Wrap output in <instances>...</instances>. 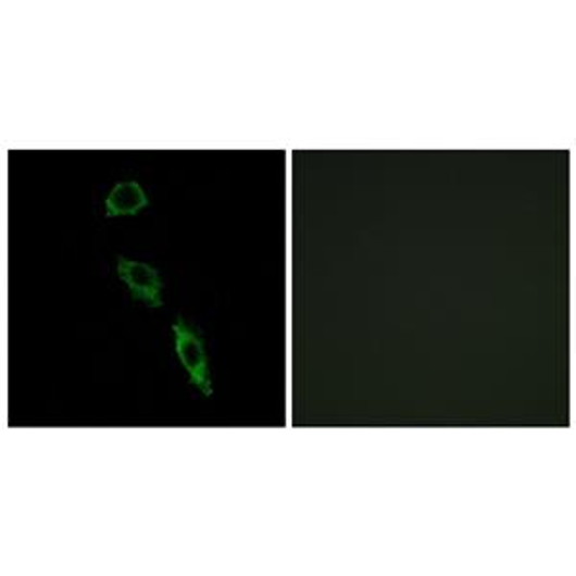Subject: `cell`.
Returning a JSON list of instances; mask_svg holds the SVG:
<instances>
[{
    "mask_svg": "<svg viewBox=\"0 0 576 576\" xmlns=\"http://www.w3.org/2000/svg\"><path fill=\"white\" fill-rule=\"evenodd\" d=\"M173 333H175V350L185 370L189 371L190 383L200 388L202 395L212 396V380L208 371L202 333L183 317H177V322L173 323Z\"/></svg>",
    "mask_w": 576,
    "mask_h": 576,
    "instance_id": "cell-1",
    "label": "cell"
},
{
    "mask_svg": "<svg viewBox=\"0 0 576 576\" xmlns=\"http://www.w3.org/2000/svg\"><path fill=\"white\" fill-rule=\"evenodd\" d=\"M117 275L120 279L125 280L129 287V292L135 300H140L150 308H160L162 305V279L154 267L142 262H133L127 258H117Z\"/></svg>",
    "mask_w": 576,
    "mask_h": 576,
    "instance_id": "cell-2",
    "label": "cell"
},
{
    "mask_svg": "<svg viewBox=\"0 0 576 576\" xmlns=\"http://www.w3.org/2000/svg\"><path fill=\"white\" fill-rule=\"evenodd\" d=\"M149 204V198L145 190L140 189L137 181L117 183L114 190L107 198L108 217L115 215H135L139 214L142 208Z\"/></svg>",
    "mask_w": 576,
    "mask_h": 576,
    "instance_id": "cell-3",
    "label": "cell"
}]
</instances>
